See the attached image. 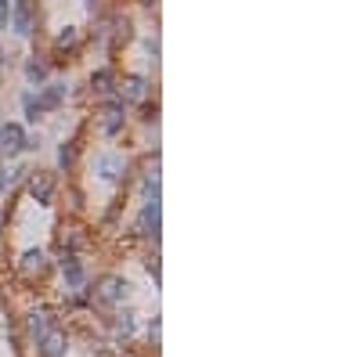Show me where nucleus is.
Returning <instances> with one entry per match:
<instances>
[{
    "instance_id": "obj_18",
    "label": "nucleus",
    "mask_w": 361,
    "mask_h": 357,
    "mask_svg": "<svg viewBox=\"0 0 361 357\" xmlns=\"http://www.w3.org/2000/svg\"><path fill=\"white\" fill-rule=\"evenodd\" d=\"M91 83H94V91H98V94H112V91H116V87H112V83H116L112 69H98V73L91 76Z\"/></svg>"
},
{
    "instance_id": "obj_14",
    "label": "nucleus",
    "mask_w": 361,
    "mask_h": 357,
    "mask_svg": "<svg viewBox=\"0 0 361 357\" xmlns=\"http://www.w3.org/2000/svg\"><path fill=\"white\" fill-rule=\"evenodd\" d=\"M26 170H29V166H22V162H18V166H4V162H0V195L11 192V188L26 177Z\"/></svg>"
},
{
    "instance_id": "obj_10",
    "label": "nucleus",
    "mask_w": 361,
    "mask_h": 357,
    "mask_svg": "<svg viewBox=\"0 0 361 357\" xmlns=\"http://www.w3.org/2000/svg\"><path fill=\"white\" fill-rule=\"evenodd\" d=\"M36 354H40V357H66V354H69V340H66V332L47 328L44 335H36Z\"/></svg>"
},
{
    "instance_id": "obj_24",
    "label": "nucleus",
    "mask_w": 361,
    "mask_h": 357,
    "mask_svg": "<svg viewBox=\"0 0 361 357\" xmlns=\"http://www.w3.org/2000/svg\"><path fill=\"white\" fill-rule=\"evenodd\" d=\"M83 8H87V11H94V8H98V0H83Z\"/></svg>"
},
{
    "instance_id": "obj_15",
    "label": "nucleus",
    "mask_w": 361,
    "mask_h": 357,
    "mask_svg": "<svg viewBox=\"0 0 361 357\" xmlns=\"http://www.w3.org/2000/svg\"><path fill=\"white\" fill-rule=\"evenodd\" d=\"M22 116H26V123H40V119H47L44 105L36 101V91H26V94H22Z\"/></svg>"
},
{
    "instance_id": "obj_5",
    "label": "nucleus",
    "mask_w": 361,
    "mask_h": 357,
    "mask_svg": "<svg viewBox=\"0 0 361 357\" xmlns=\"http://www.w3.org/2000/svg\"><path fill=\"white\" fill-rule=\"evenodd\" d=\"M26 152V127L18 119H8L0 123V159H18Z\"/></svg>"
},
{
    "instance_id": "obj_7",
    "label": "nucleus",
    "mask_w": 361,
    "mask_h": 357,
    "mask_svg": "<svg viewBox=\"0 0 361 357\" xmlns=\"http://www.w3.org/2000/svg\"><path fill=\"white\" fill-rule=\"evenodd\" d=\"M159 227H163V202L156 199H141V213H138V235L145 238H159Z\"/></svg>"
},
{
    "instance_id": "obj_2",
    "label": "nucleus",
    "mask_w": 361,
    "mask_h": 357,
    "mask_svg": "<svg viewBox=\"0 0 361 357\" xmlns=\"http://www.w3.org/2000/svg\"><path fill=\"white\" fill-rule=\"evenodd\" d=\"M22 181H26V192H29V199H33L36 206H51V202H54L58 181H54L51 170H26Z\"/></svg>"
},
{
    "instance_id": "obj_17",
    "label": "nucleus",
    "mask_w": 361,
    "mask_h": 357,
    "mask_svg": "<svg viewBox=\"0 0 361 357\" xmlns=\"http://www.w3.org/2000/svg\"><path fill=\"white\" fill-rule=\"evenodd\" d=\"M73 166H76V141H61V149H58V170L69 174Z\"/></svg>"
},
{
    "instance_id": "obj_13",
    "label": "nucleus",
    "mask_w": 361,
    "mask_h": 357,
    "mask_svg": "<svg viewBox=\"0 0 361 357\" xmlns=\"http://www.w3.org/2000/svg\"><path fill=\"white\" fill-rule=\"evenodd\" d=\"M112 328H116V340H123V343H131L134 340V332H138V318L131 310H123V314H116V321H112Z\"/></svg>"
},
{
    "instance_id": "obj_8",
    "label": "nucleus",
    "mask_w": 361,
    "mask_h": 357,
    "mask_svg": "<svg viewBox=\"0 0 361 357\" xmlns=\"http://www.w3.org/2000/svg\"><path fill=\"white\" fill-rule=\"evenodd\" d=\"M15 36L29 40L36 33V15H33V4L29 0H11V26H8Z\"/></svg>"
},
{
    "instance_id": "obj_23",
    "label": "nucleus",
    "mask_w": 361,
    "mask_h": 357,
    "mask_svg": "<svg viewBox=\"0 0 361 357\" xmlns=\"http://www.w3.org/2000/svg\"><path fill=\"white\" fill-rule=\"evenodd\" d=\"M148 340H152V347L159 343V318H152V325H148Z\"/></svg>"
},
{
    "instance_id": "obj_4",
    "label": "nucleus",
    "mask_w": 361,
    "mask_h": 357,
    "mask_svg": "<svg viewBox=\"0 0 361 357\" xmlns=\"http://www.w3.org/2000/svg\"><path fill=\"white\" fill-rule=\"evenodd\" d=\"M98 127H101V137H109V141L123 137V130H126V105L119 98H109V101L101 105Z\"/></svg>"
},
{
    "instance_id": "obj_1",
    "label": "nucleus",
    "mask_w": 361,
    "mask_h": 357,
    "mask_svg": "<svg viewBox=\"0 0 361 357\" xmlns=\"http://www.w3.org/2000/svg\"><path fill=\"white\" fill-rule=\"evenodd\" d=\"M131 170V162H126L119 152H94L91 155V174L101 181V184H119Z\"/></svg>"
},
{
    "instance_id": "obj_20",
    "label": "nucleus",
    "mask_w": 361,
    "mask_h": 357,
    "mask_svg": "<svg viewBox=\"0 0 361 357\" xmlns=\"http://www.w3.org/2000/svg\"><path fill=\"white\" fill-rule=\"evenodd\" d=\"M51 325H47V314H40V310H33L29 314V335H33V340H36V335H44Z\"/></svg>"
},
{
    "instance_id": "obj_16",
    "label": "nucleus",
    "mask_w": 361,
    "mask_h": 357,
    "mask_svg": "<svg viewBox=\"0 0 361 357\" xmlns=\"http://www.w3.org/2000/svg\"><path fill=\"white\" fill-rule=\"evenodd\" d=\"M44 260H47L44 249H26V253H22V271H26V275H40V271L47 267Z\"/></svg>"
},
{
    "instance_id": "obj_11",
    "label": "nucleus",
    "mask_w": 361,
    "mask_h": 357,
    "mask_svg": "<svg viewBox=\"0 0 361 357\" xmlns=\"http://www.w3.org/2000/svg\"><path fill=\"white\" fill-rule=\"evenodd\" d=\"M58 267H61V282H66V289H83L87 285V271H83V260L76 253H66Z\"/></svg>"
},
{
    "instance_id": "obj_6",
    "label": "nucleus",
    "mask_w": 361,
    "mask_h": 357,
    "mask_svg": "<svg viewBox=\"0 0 361 357\" xmlns=\"http://www.w3.org/2000/svg\"><path fill=\"white\" fill-rule=\"evenodd\" d=\"M148 94H152V83H148V76H141V73H126L116 83V98L123 105H145Z\"/></svg>"
},
{
    "instance_id": "obj_19",
    "label": "nucleus",
    "mask_w": 361,
    "mask_h": 357,
    "mask_svg": "<svg viewBox=\"0 0 361 357\" xmlns=\"http://www.w3.org/2000/svg\"><path fill=\"white\" fill-rule=\"evenodd\" d=\"M76 36H80V33H76V26H61V29H58V36H54V44L69 51V47H76Z\"/></svg>"
},
{
    "instance_id": "obj_22",
    "label": "nucleus",
    "mask_w": 361,
    "mask_h": 357,
    "mask_svg": "<svg viewBox=\"0 0 361 357\" xmlns=\"http://www.w3.org/2000/svg\"><path fill=\"white\" fill-rule=\"evenodd\" d=\"M11 26V0H0V33H8Z\"/></svg>"
},
{
    "instance_id": "obj_21",
    "label": "nucleus",
    "mask_w": 361,
    "mask_h": 357,
    "mask_svg": "<svg viewBox=\"0 0 361 357\" xmlns=\"http://www.w3.org/2000/svg\"><path fill=\"white\" fill-rule=\"evenodd\" d=\"M141 44H145V51H148V61H152V66H159V36L152 33V36H145Z\"/></svg>"
},
{
    "instance_id": "obj_9",
    "label": "nucleus",
    "mask_w": 361,
    "mask_h": 357,
    "mask_svg": "<svg viewBox=\"0 0 361 357\" xmlns=\"http://www.w3.org/2000/svg\"><path fill=\"white\" fill-rule=\"evenodd\" d=\"M36 101L44 105V112L66 109V101H69V83H66V79H47L44 87H36Z\"/></svg>"
},
{
    "instance_id": "obj_12",
    "label": "nucleus",
    "mask_w": 361,
    "mask_h": 357,
    "mask_svg": "<svg viewBox=\"0 0 361 357\" xmlns=\"http://www.w3.org/2000/svg\"><path fill=\"white\" fill-rule=\"evenodd\" d=\"M22 73H26V83H29V87H44V83L51 79V66H47V61L44 58H26V66H22Z\"/></svg>"
},
{
    "instance_id": "obj_3",
    "label": "nucleus",
    "mask_w": 361,
    "mask_h": 357,
    "mask_svg": "<svg viewBox=\"0 0 361 357\" xmlns=\"http://www.w3.org/2000/svg\"><path fill=\"white\" fill-rule=\"evenodd\" d=\"M91 296L98 307H119L126 296H131V282L119 278V275H105L98 282V289H91Z\"/></svg>"
}]
</instances>
